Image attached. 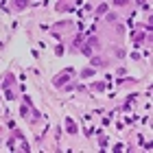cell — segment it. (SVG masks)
Returning a JSON list of instances; mask_svg holds the SVG:
<instances>
[{
    "label": "cell",
    "mask_w": 153,
    "mask_h": 153,
    "mask_svg": "<svg viewBox=\"0 0 153 153\" xmlns=\"http://www.w3.org/2000/svg\"><path fill=\"white\" fill-rule=\"evenodd\" d=\"M116 2H118V4H125V2H127V0H116Z\"/></svg>",
    "instance_id": "cell-2"
},
{
    "label": "cell",
    "mask_w": 153,
    "mask_h": 153,
    "mask_svg": "<svg viewBox=\"0 0 153 153\" xmlns=\"http://www.w3.org/2000/svg\"><path fill=\"white\" fill-rule=\"evenodd\" d=\"M26 7V0H16V9H24Z\"/></svg>",
    "instance_id": "cell-1"
}]
</instances>
